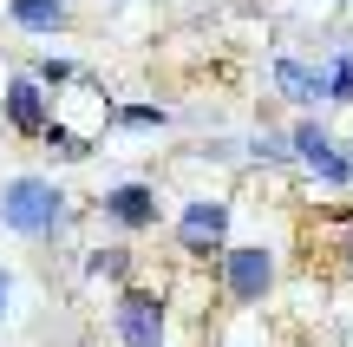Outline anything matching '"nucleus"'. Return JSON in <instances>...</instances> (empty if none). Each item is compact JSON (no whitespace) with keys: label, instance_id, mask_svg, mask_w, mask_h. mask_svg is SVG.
I'll return each mask as SVG.
<instances>
[{"label":"nucleus","instance_id":"13","mask_svg":"<svg viewBox=\"0 0 353 347\" xmlns=\"http://www.w3.org/2000/svg\"><path fill=\"white\" fill-rule=\"evenodd\" d=\"M327 105H353V52L327 59Z\"/></svg>","mask_w":353,"mask_h":347},{"label":"nucleus","instance_id":"15","mask_svg":"<svg viewBox=\"0 0 353 347\" xmlns=\"http://www.w3.org/2000/svg\"><path fill=\"white\" fill-rule=\"evenodd\" d=\"M341 223H347V230H341V275L353 282V217H341Z\"/></svg>","mask_w":353,"mask_h":347},{"label":"nucleus","instance_id":"12","mask_svg":"<svg viewBox=\"0 0 353 347\" xmlns=\"http://www.w3.org/2000/svg\"><path fill=\"white\" fill-rule=\"evenodd\" d=\"M112 131L151 138V131H170V112H164V105H112Z\"/></svg>","mask_w":353,"mask_h":347},{"label":"nucleus","instance_id":"4","mask_svg":"<svg viewBox=\"0 0 353 347\" xmlns=\"http://www.w3.org/2000/svg\"><path fill=\"white\" fill-rule=\"evenodd\" d=\"M288 138H294V164H301L321 190H353V151L321 125V118H294Z\"/></svg>","mask_w":353,"mask_h":347},{"label":"nucleus","instance_id":"1","mask_svg":"<svg viewBox=\"0 0 353 347\" xmlns=\"http://www.w3.org/2000/svg\"><path fill=\"white\" fill-rule=\"evenodd\" d=\"M0 223H7L13 236H26V243H46V236H65L72 204H65V190H59L52 177L20 170V177L0 184Z\"/></svg>","mask_w":353,"mask_h":347},{"label":"nucleus","instance_id":"17","mask_svg":"<svg viewBox=\"0 0 353 347\" xmlns=\"http://www.w3.org/2000/svg\"><path fill=\"white\" fill-rule=\"evenodd\" d=\"M79 347H92V341H79Z\"/></svg>","mask_w":353,"mask_h":347},{"label":"nucleus","instance_id":"18","mask_svg":"<svg viewBox=\"0 0 353 347\" xmlns=\"http://www.w3.org/2000/svg\"><path fill=\"white\" fill-rule=\"evenodd\" d=\"M347 151H353V144H347Z\"/></svg>","mask_w":353,"mask_h":347},{"label":"nucleus","instance_id":"11","mask_svg":"<svg viewBox=\"0 0 353 347\" xmlns=\"http://www.w3.org/2000/svg\"><path fill=\"white\" fill-rule=\"evenodd\" d=\"M85 275H92V282H118V288H125V282H131V249H125V243L85 249Z\"/></svg>","mask_w":353,"mask_h":347},{"label":"nucleus","instance_id":"8","mask_svg":"<svg viewBox=\"0 0 353 347\" xmlns=\"http://www.w3.org/2000/svg\"><path fill=\"white\" fill-rule=\"evenodd\" d=\"M268 79H275V92H281L288 105H301V112H321V105H327V59H301V52H275Z\"/></svg>","mask_w":353,"mask_h":347},{"label":"nucleus","instance_id":"14","mask_svg":"<svg viewBox=\"0 0 353 347\" xmlns=\"http://www.w3.org/2000/svg\"><path fill=\"white\" fill-rule=\"evenodd\" d=\"M39 144H46V151H52V157H65V164H72V157H85V151H92V144H85V138H79V131H72V125H65V118H59V125H52V131H46V138H39Z\"/></svg>","mask_w":353,"mask_h":347},{"label":"nucleus","instance_id":"5","mask_svg":"<svg viewBox=\"0 0 353 347\" xmlns=\"http://www.w3.org/2000/svg\"><path fill=\"white\" fill-rule=\"evenodd\" d=\"M229 223H236V210H229V197H190L183 210H176V249L183 256H196V262H223V249H229Z\"/></svg>","mask_w":353,"mask_h":347},{"label":"nucleus","instance_id":"7","mask_svg":"<svg viewBox=\"0 0 353 347\" xmlns=\"http://www.w3.org/2000/svg\"><path fill=\"white\" fill-rule=\"evenodd\" d=\"M99 217L112 223L118 236H144V230H157V217H164V197H157V184H144V177H118V184L99 190Z\"/></svg>","mask_w":353,"mask_h":347},{"label":"nucleus","instance_id":"2","mask_svg":"<svg viewBox=\"0 0 353 347\" xmlns=\"http://www.w3.org/2000/svg\"><path fill=\"white\" fill-rule=\"evenodd\" d=\"M112 335L118 347H170V295L151 282H125L112 301Z\"/></svg>","mask_w":353,"mask_h":347},{"label":"nucleus","instance_id":"3","mask_svg":"<svg viewBox=\"0 0 353 347\" xmlns=\"http://www.w3.org/2000/svg\"><path fill=\"white\" fill-rule=\"evenodd\" d=\"M216 288H223V301H236V308H262V301L275 295V249L229 243L223 262H216Z\"/></svg>","mask_w":353,"mask_h":347},{"label":"nucleus","instance_id":"9","mask_svg":"<svg viewBox=\"0 0 353 347\" xmlns=\"http://www.w3.org/2000/svg\"><path fill=\"white\" fill-rule=\"evenodd\" d=\"M7 20L20 33H65L72 26V7L65 0H7Z\"/></svg>","mask_w":353,"mask_h":347},{"label":"nucleus","instance_id":"10","mask_svg":"<svg viewBox=\"0 0 353 347\" xmlns=\"http://www.w3.org/2000/svg\"><path fill=\"white\" fill-rule=\"evenodd\" d=\"M242 157H249V164H268V170H301L288 131H249V138H242Z\"/></svg>","mask_w":353,"mask_h":347},{"label":"nucleus","instance_id":"16","mask_svg":"<svg viewBox=\"0 0 353 347\" xmlns=\"http://www.w3.org/2000/svg\"><path fill=\"white\" fill-rule=\"evenodd\" d=\"M7 301H13V275L0 269V315H7Z\"/></svg>","mask_w":353,"mask_h":347},{"label":"nucleus","instance_id":"6","mask_svg":"<svg viewBox=\"0 0 353 347\" xmlns=\"http://www.w3.org/2000/svg\"><path fill=\"white\" fill-rule=\"evenodd\" d=\"M0 118H7L13 138H46V131L59 125V99H52L33 72H13L7 86H0Z\"/></svg>","mask_w":353,"mask_h":347}]
</instances>
